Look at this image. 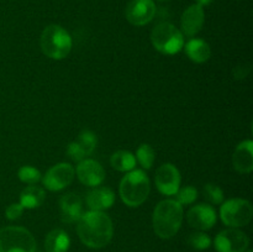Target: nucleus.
<instances>
[{"mask_svg": "<svg viewBox=\"0 0 253 252\" xmlns=\"http://www.w3.org/2000/svg\"><path fill=\"white\" fill-rule=\"evenodd\" d=\"M77 222L79 239L90 249H103L113 239V221L105 212L90 210L82 214Z\"/></svg>", "mask_w": 253, "mask_h": 252, "instance_id": "nucleus-1", "label": "nucleus"}, {"mask_svg": "<svg viewBox=\"0 0 253 252\" xmlns=\"http://www.w3.org/2000/svg\"><path fill=\"white\" fill-rule=\"evenodd\" d=\"M183 221V205L174 199L158 203L152 215L153 230L163 240L172 239L179 231Z\"/></svg>", "mask_w": 253, "mask_h": 252, "instance_id": "nucleus-2", "label": "nucleus"}, {"mask_svg": "<svg viewBox=\"0 0 253 252\" xmlns=\"http://www.w3.org/2000/svg\"><path fill=\"white\" fill-rule=\"evenodd\" d=\"M151 185L147 174L142 169H132L121 179L120 192L121 200L127 207H140L150 194Z\"/></svg>", "mask_w": 253, "mask_h": 252, "instance_id": "nucleus-3", "label": "nucleus"}, {"mask_svg": "<svg viewBox=\"0 0 253 252\" xmlns=\"http://www.w3.org/2000/svg\"><path fill=\"white\" fill-rule=\"evenodd\" d=\"M41 49L48 58L63 59L72 49V37L59 25H49L42 31Z\"/></svg>", "mask_w": 253, "mask_h": 252, "instance_id": "nucleus-4", "label": "nucleus"}, {"mask_svg": "<svg viewBox=\"0 0 253 252\" xmlns=\"http://www.w3.org/2000/svg\"><path fill=\"white\" fill-rule=\"evenodd\" d=\"M151 42L158 52L175 54L184 46L183 34L169 22H161L151 32Z\"/></svg>", "mask_w": 253, "mask_h": 252, "instance_id": "nucleus-5", "label": "nucleus"}, {"mask_svg": "<svg viewBox=\"0 0 253 252\" xmlns=\"http://www.w3.org/2000/svg\"><path fill=\"white\" fill-rule=\"evenodd\" d=\"M0 252H36V240L25 227H2L0 230Z\"/></svg>", "mask_w": 253, "mask_h": 252, "instance_id": "nucleus-6", "label": "nucleus"}, {"mask_svg": "<svg viewBox=\"0 0 253 252\" xmlns=\"http://www.w3.org/2000/svg\"><path fill=\"white\" fill-rule=\"evenodd\" d=\"M252 216V204L246 199H230L220 208V217L222 222L235 229L249 225Z\"/></svg>", "mask_w": 253, "mask_h": 252, "instance_id": "nucleus-7", "label": "nucleus"}, {"mask_svg": "<svg viewBox=\"0 0 253 252\" xmlns=\"http://www.w3.org/2000/svg\"><path fill=\"white\" fill-rule=\"evenodd\" d=\"M214 245L217 252H246L250 239L244 231L231 227L219 232L215 237Z\"/></svg>", "mask_w": 253, "mask_h": 252, "instance_id": "nucleus-8", "label": "nucleus"}, {"mask_svg": "<svg viewBox=\"0 0 253 252\" xmlns=\"http://www.w3.org/2000/svg\"><path fill=\"white\" fill-rule=\"evenodd\" d=\"M76 169L69 163H58L53 166L42 178L44 188L51 192H58L68 187L74 179Z\"/></svg>", "mask_w": 253, "mask_h": 252, "instance_id": "nucleus-9", "label": "nucleus"}, {"mask_svg": "<svg viewBox=\"0 0 253 252\" xmlns=\"http://www.w3.org/2000/svg\"><path fill=\"white\" fill-rule=\"evenodd\" d=\"M156 5L153 0H131L125 10V16L131 25L143 26L153 20Z\"/></svg>", "mask_w": 253, "mask_h": 252, "instance_id": "nucleus-10", "label": "nucleus"}, {"mask_svg": "<svg viewBox=\"0 0 253 252\" xmlns=\"http://www.w3.org/2000/svg\"><path fill=\"white\" fill-rule=\"evenodd\" d=\"M156 187L165 195H175L180 187V173L174 165L165 163L156 170Z\"/></svg>", "mask_w": 253, "mask_h": 252, "instance_id": "nucleus-11", "label": "nucleus"}, {"mask_svg": "<svg viewBox=\"0 0 253 252\" xmlns=\"http://www.w3.org/2000/svg\"><path fill=\"white\" fill-rule=\"evenodd\" d=\"M216 211L209 204L195 205L187 214L188 224L194 229L200 230V231L211 229L216 224Z\"/></svg>", "mask_w": 253, "mask_h": 252, "instance_id": "nucleus-12", "label": "nucleus"}, {"mask_svg": "<svg viewBox=\"0 0 253 252\" xmlns=\"http://www.w3.org/2000/svg\"><path fill=\"white\" fill-rule=\"evenodd\" d=\"M78 179L88 187H98L105 179V170L103 166L95 160H83L77 166Z\"/></svg>", "mask_w": 253, "mask_h": 252, "instance_id": "nucleus-13", "label": "nucleus"}, {"mask_svg": "<svg viewBox=\"0 0 253 252\" xmlns=\"http://www.w3.org/2000/svg\"><path fill=\"white\" fill-rule=\"evenodd\" d=\"M205 15L204 10L202 6L194 4L190 5L182 15L180 19V27H182V34L185 36L193 37L202 30L203 25H204Z\"/></svg>", "mask_w": 253, "mask_h": 252, "instance_id": "nucleus-14", "label": "nucleus"}, {"mask_svg": "<svg viewBox=\"0 0 253 252\" xmlns=\"http://www.w3.org/2000/svg\"><path fill=\"white\" fill-rule=\"evenodd\" d=\"M61 219L66 224H73L82 216V199L76 193H67L59 200Z\"/></svg>", "mask_w": 253, "mask_h": 252, "instance_id": "nucleus-15", "label": "nucleus"}, {"mask_svg": "<svg viewBox=\"0 0 253 252\" xmlns=\"http://www.w3.org/2000/svg\"><path fill=\"white\" fill-rule=\"evenodd\" d=\"M234 168L241 174H249L253 169V142L251 140L240 143L232 155Z\"/></svg>", "mask_w": 253, "mask_h": 252, "instance_id": "nucleus-16", "label": "nucleus"}, {"mask_svg": "<svg viewBox=\"0 0 253 252\" xmlns=\"http://www.w3.org/2000/svg\"><path fill=\"white\" fill-rule=\"evenodd\" d=\"M115 202V194L111 189L105 187H99L93 189L86 195V204L89 209L94 211H103L113 207Z\"/></svg>", "mask_w": 253, "mask_h": 252, "instance_id": "nucleus-17", "label": "nucleus"}, {"mask_svg": "<svg viewBox=\"0 0 253 252\" xmlns=\"http://www.w3.org/2000/svg\"><path fill=\"white\" fill-rule=\"evenodd\" d=\"M185 53L189 57L190 61L195 62V63H204L211 56V49L210 46L200 39L190 40L184 47Z\"/></svg>", "mask_w": 253, "mask_h": 252, "instance_id": "nucleus-18", "label": "nucleus"}, {"mask_svg": "<svg viewBox=\"0 0 253 252\" xmlns=\"http://www.w3.org/2000/svg\"><path fill=\"white\" fill-rule=\"evenodd\" d=\"M71 246L68 234L62 229H54L46 236L44 249L47 252H67Z\"/></svg>", "mask_w": 253, "mask_h": 252, "instance_id": "nucleus-19", "label": "nucleus"}, {"mask_svg": "<svg viewBox=\"0 0 253 252\" xmlns=\"http://www.w3.org/2000/svg\"><path fill=\"white\" fill-rule=\"evenodd\" d=\"M44 199H46L44 190L36 185L26 187L20 194V204L24 207V209H36L43 204Z\"/></svg>", "mask_w": 253, "mask_h": 252, "instance_id": "nucleus-20", "label": "nucleus"}, {"mask_svg": "<svg viewBox=\"0 0 253 252\" xmlns=\"http://www.w3.org/2000/svg\"><path fill=\"white\" fill-rule=\"evenodd\" d=\"M136 157L128 151H118L114 153L110 158V163L113 166L114 169L119 170V172H130V170L135 169L136 166Z\"/></svg>", "mask_w": 253, "mask_h": 252, "instance_id": "nucleus-21", "label": "nucleus"}, {"mask_svg": "<svg viewBox=\"0 0 253 252\" xmlns=\"http://www.w3.org/2000/svg\"><path fill=\"white\" fill-rule=\"evenodd\" d=\"M76 142L78 143V146L83 151L84 155L90 156L94 152V150H95L98 138H96V135L94 132H91L89 130H84L79 133L78 140Z\"/></svg>", "mask_w": 253, "mask_h": 252, "instance_id": "nucleus-22", "label": "nucleus"}, {"mask_svg": "<svg viewBox=\"0 0 253 252\" xmlns=\"http://www.w3.org/2000/svg\"><path fill=\"white\" fill-rule=\"evenodd\" d=\"M155 150H153L152 146L148 145V143H142V145L137 148V152H136V161H138V163H140L145 169H150V168L152 167L153 162H155Z\"/></svg>", "mask_w": 253, "mask_h": 252, "instance_id": "nucleus-23", "label": "nucleus"}, {"mask_svg": "<svg viewBox=\"0 0 253 252\" xmlns=\"http://www.w3.org/2000/svg\"><path fill=\"white\" fill-rule=\"evenodd\" d=\"M188 245L198 251H203L211 246V239L209 235L204 234L203 231L193 232L188 236Z\"/></svg>", "mask_w": 253, "mask_h": 252, "instance_id": "nucleus-24", "label": "nucleus"}, {"mask_svg": "<svg viewBox=\"0 0 253 252\" xmlns=\"http://www.w3.org/2000/svg\"><path fill=\"white\" fill-rule=\"evenodd\" d=\"M19 179L22 183H26V184H36L41 180V173L39 169H36L35 167L31 166H24L19 169Z\"/></svg>", "mask_w": 253, "mask_h": 252, "instance_id": "nucleus-25", "label": "nucleus"}, {"mask_svg": "<svg viewBox=\"0 0 253 252\" xmlns=\"http://www.w3.org/2000/svg\"><path fill=\"white\" fill-rule=\"evenodd\" d=\"M204 194L205 198L209 200L211 204H221L224 202V192L221 190V188L217 187V185L211 184H207L204 187Z\"/></svg>", "mask_w": 253, "mask_h": 252, "instance_id": "nucleus-26", "label": "nucleus"}, {"mask_svg": "<svg viewBox=\"0 0 253 252\" xmlns=\"http://www.w3.org/2000/svg\"><path fill=\"white\" fill-rule=\"evenodd\" d=\"M177 202L180 205H189L198 198V190L194 187H184L177 192Z\"/></svg>", "mask_w": 253, "mask_h": 252, "instance_id": "nucleus-27", "label": "nucleus"}, {"mask_svg": "<svg viewBox=\"0 0 253 252\" xmlns=\"http://www.w3.org/2000/svg\"><path fill=\"white\" fill-rule=\"evenodd\" d=\"M67 153H68L69 158H72V160L76 161V162H81V161L85 160V157H86L76 141L72 143H69L68 148H67Z\"/></svg>", "mask_w": 253, "mask_h": 252, "instance_id": "nucleus-28", "label": "nucleus"}, {"mask_svg": "<svg viewBox=\"0 0 253 252\" xmlns=\"http://www.w3.org/2000/svg\"><path fill=\"white\" fill-rule=\"evenodd\" d=\"M22 212H24V207H22L20 203L19 204H11L6 208V210H5V216H6V219L11 220L12 221V220L19 219L22 215Z\"/></svg>", "mask_w": 253, "mask_h": 252, "instance_id": "nucleus-29", "label": "nucleus"}, {"mask_svg": "<svg viewBox=\"0 0 253 252\" xmlns=\"http://www.w3.org/2000/svg\"><path fill=\"white\" fill-rule=\"evenodd\" d=\"M212 0H197V5H199V6H207V5H210L211 4Z\"/></svg>", "mask_w": 253, "mask_h": 252, "instance_id": "nucleus-30", "label": "nucleus"}, {"mask_svg": "<svg viewBox=\"0 0 253 252\" xmlns=\"http://www.w3.org/2000/svg\"><path fill=\"white\" fill-rule=\"evenodd\" d=\"M247 252H252V251H247Z\"/></svg>", "mask_w": 253, "mask_h": 252, "instance_id": "nucleus-31", "label": "nucleus"}]
</instances>
